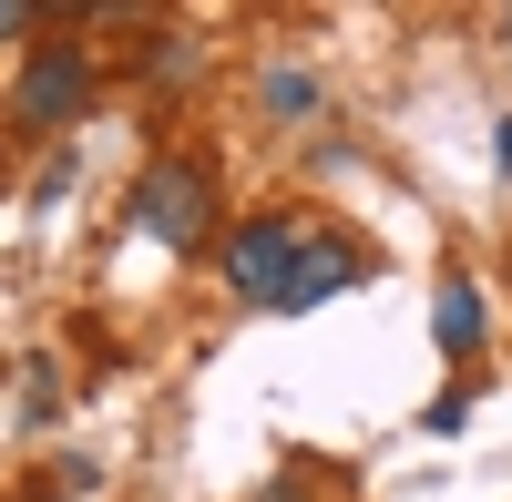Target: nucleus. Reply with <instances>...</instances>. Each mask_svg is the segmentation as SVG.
Here are the masks:
<instances>
[{"label":"nucleus","instance_id":"20e7f679","mask_svg":"<svg viewBox=\"0 0 512 502\" xmlns=\"http://www.w3.org/2000/svg\"><path fill=\"white\" fill-rule=\"evenodd\" d=\"M338 287H359V246L318 236V246H297V257H287V287H277V308H318V298H338Z\"/></svg>","mask_w":512,"mask_h":502},{"label":"nucleus","instance_id":"f03ea898","mask_svg":"<svg viewBox=\"0 0 512 502\" xmlns=\"http://www.w3.org/2000/svg\"><path fill=\"white\" fill-rule=\"evenodd\" d=\"M82 93H93V62L72 52V41H52L31 72H21V123H41V134H62V123L82 113Z\"/></svg>","mask_w":512,"mask_h":502},{"label":"nucleus","instance_id":"0eeeda50","mask_svg":"<svg viewBox=\"0 0 512 502\" xmlns=\"http://www.w3.org/2000/svg\"><path fill=\"white\" fill-rule=\"evenodd\" d=\"M41 11H31V0H0V41H11V31H31Z\"/></svg>","mask_w":512,"mask_h":502},{"label":"nucleus","instance_id":"423d86ee","mask_svg":"<svg viewBox=\"0 0 512 502\" xmlns=\"http://www.w3.org/2000/svg\"><path fill=\"white\" fill-rule=\"evenodd\" d=\"M308 103H318V82H308V72H267V113H277V123H297Z\"/></svg>","mask_w":512,"mask_h":502},{"label":"nucleus","instance_id":"f257e3e1","mask_svg":"<svg viewBox=\"0 0 512 502\" xmlns=\"http://www.w3.org/2000/svg\"><path fill=\"white\" fill-rule=\"evenodd\" d=\"M205 205H216V175L205 164H154L134 185V226L164 246H205Z\"/></svg>","mask_w":512,"mask_h":502},{"label":"nucleus","instance_id":"6e6552de","mask_svg":"<svg viewBox=\"0 0 512 502\" xmlns=\"http://www.w3.org/2000/svg\"><path fill=\"white\" fill-rule=\"evenodd\" d=\"M502 41H512V11H502Z\"/></svg>","mask_w":512,"mask_h":502},{"label":"nucleus","instance_id":"39448f33","mask_svg":"<svg viewBox=\"0 0 512 502\" xmlns=\"http://www.w3.org/2000/svg\"><path fill=\"white\" fill-rule=\"evenodd\" d=\"M431 328H441V349H451V359H472V349H482V298L451 277V287H441V308H431Z\"/></svg>","mask_w":512,"mask_h":502},{"label":"nucleus","instance_id":"7ed1b4c3","mask_svg":"<svg viewBox=\"0 0 512 502\" xmlns=\"http://www.w3.org/2000/svg\"><path fill=\"white\" fill-rule=\"evenodd\" d=\"M287 257H297V236H287V226H246V236L226 246V287H236V298H256V308H277Z\"/></svg>","mask_w":512,"mask_h":502}]
</instances>
